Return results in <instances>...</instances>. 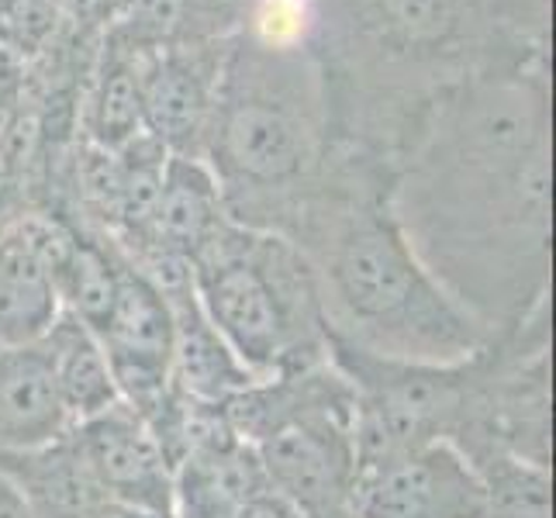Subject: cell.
<instances>
[{"label": "cell", "instance_id": "obj_1", "mask_svg": "<svg viewBox=\"0 0 556 518\" xmlns=\"http://www.w3.org/2000/svg\"><path fill=\"white\" fill-rule=\"evenodd\" d=\"M415 256L488 342L549 308V149L532 108L464 114L401 187L394 211Z\"/></svg>", "mask_w": 556, "mask_h": 518}, {"label": "cell", "instance_id": "obj_2", "mask_svg": "<svg viewBox=\"0 0 556 518\" xmlns=\"http://www.w3.org/2000/svg\"><path fill=\"white\" fill-rule=\"evenodd\" d=\"M294 245L315 274L329 339L405 363H464L488 345L383 201L353 198L308 215Z\"/></svg>", "mask_w": 556, "mask_h": 518}, {"label": "cell", "instance_id": "obj_3", "mask_svg": "<svg viewBox=\"0 0 556 518\" xmlns=\"http://www.w3.org/2000/svg\"><path fill=\"white\" fill-rule=\"evenodd\" d=\"M190 270L204 315L253 377L301 374L329 359L318 283L294 239L228 222Z\"/></svg>", "mask_w": 556, "mask_h": 518}, {"label": "cell", "instance_id": "obj_4", "mask_svg": "<svg viewBox=\"0 0 556 518\" xmlns=\"http://www.w3.org/2000/svg\"><path fill=\"white\" fill-rule=\"evenodd\" d=\"M225 415L256 450L270 491L301 518L353 515V388L332 359L249 383Z\"/></svg>", "mask_w": 556, "mask_h": 518}, {"label": "cell", "instance_id": "obj_5", "mask_svg": "<svg viewBox=\"0 0 556 518\" xmlns=\"http://www.w3.org/2000/svg\"><path fill=\"white\" fill-rule=\"evenodd\" d=\"M329 359L353 388L356 470L432 443L453 446L481 377V353L464 363H405L329 339Z\"/></svg>", "mask_w": 556, "mask_h": 518}, {"label": "cell", "instance_id": "obj_6", "mask_svg": "<svg viewBox=\"0 0 556 518\" xmlns=\"http://www.w3.org/2000/svg\"><path fill=\"white\" fill-rule=\"evenodd\" d=\"M356 518H481L484 481L450 443H432L356 470Z\"/></svg>", "mask_w": 556, "mask_h": 518}, {"label": "cell", "instance_id": "obj_7", "mask_svg": "<svg viewBox=\"0 0 556 518\" xmlns=\"http://www.w3.org/2000/svg\"><path fill=\"white\" fill-rule=\"evenodd\" d=\"M70 439L108 502L174 518V459L146 421L125 408L93 415L70 429Z\"/></svg>", "mask_w": 556, "mask_h": 518}, {"label": "cell", "instance_id": "obj_8", "mask_svg": "<svg viewBox=\"0 0 556 518\" xmlns=\"http://www.w3.org/2000/svg\"><path fill=\"white\" fill-rule=\"evenodd\" d=\"M228 225L218 177L194 156H169L163 166V187L152 215L146 253H169L194 263L201 249ZM128 256V260H139Z\"/></svg>", "mask_w": 556, "mask_h": 518}, {"label": "cell", "instance_id": "obj_9", "mask_svg": "<svg viewBox=\"0 0 556 518\" xmlns=\"http://www.w3.org/2000/svg\"><path fill=\"white\" fill-rule=\"evenodd\" d=\"M73 421L38 345H0V456L42 450Z\"/></svg>", "mask_w": 556, "mask_h": 518}, {"label": "cell", "instance_id": "obj_10", "mask_svg": "<svg viewBox=\"0 0 556 518\" xmlns=\"http://www.w3.org/2000/svg\"><path fill=\"white\" fill-rule=\"evenodd\" d=\"M35 345L46 356L55 394H60L73 426L118 405V388H114L104 345L80 318L63 312Z\"/></svg>", "mask_w": 556, "mask_h": 518}, {"label": "cell", "instance_id": "obj_11", "mask_svg": "<svg viewBox=\"0 0 556 518\" xmlns=\"http://www.w3.org/2000/svg\"><path fill=\"white\" fill-rule=\"evenodd\" d=\"M63 315L52 270L8 228L0 236V345H35Z\"/></svg>", "mask_w": 556, "mask_h": 518}, {"label": "cell", "instance_id": "obj_12", "mask_svg": "<svg viewBox=\"0 0 556 518\" xmlns=\"http://www.w3.org/2000/svg\"><path fill=\"white\" fill-rule=\"evenodd\" d=\"M139 104L149 136L166 152L174 149V156H187L204 122V90L198 76L180 66H160L139 87Z\"/></svg>", "mask_w": 556, "mask_h": 518}, {"label": "cell", "instance_id": "obj_13", "mask_svg": "<svg viewBox=\"0 0 556 518\" xmlns=\"http://www.w3.org/2000/svg\"><path fill=\"white\" fill-rule=\"evenodd\" d=\"M473 470L484 481L481 518H553V470L515 456H491Z\"/></svg>", "mask_w": 556, "mask_h": 518}, {"label": "cell", "instance_id": "obj_14", "mask_svg": "<svg viewBox=\"0 0 556 518\" xmlns=\"http://www.w3.org/2000/svg\"><path fill=\"white\" fill-rule=\"evenodd\" d=\"M136 136H142L139 84L128 73H114L104 80L98 111H93V139L104 152H118Z\"/></svg>", "mask_w": 556, "mask_h": 518}, {"label": "cell", "instance_id": "obj_15", "mask_svg": "<svg viewBox=\"0 0 556 518\" xmlns=\"http://www.w3.org/2000/svg\"><path fill=\"white\" fill-rule=\"evenodd\" d=\"M256 31L270 46H294L308 31V0H260Z\"/></svg>", "mask_w": 556, "mask_h": 518}, {"label": "cell", "instance_id": "obj_16", "mask_svg": "<svg viewBox=\"0 0 556 518\" xmlns=\"http://www.w3.org/2000/svg\"><path fill=\"white\" fill-rule=\"evenodd\" d=\"M391 22L412 38H432L450 22V0H380Z\"/></svg>", "mask_w": 556, "mask_h": 518}, {"label": "cell", "instance_id": "obj_17", "mask_svg": "<svg viewBox=\"0 0 556 518\" xmlns=\"http://www.w3.org/2000/svg\"><path fill=\"white\" fill-rule=\"evenodd\" d=\"M228 518H301V515L287 505L280 494H274L270 488H266L253 497H245L242 505H236Z\"/></svg>", "mask_w": 556, "mask_h": 518}, {"label": "cell", "instance_id": "obj_18", "mask_svg": "<svg viewBox=\"0 0 556 518\" xmlns=\"http://www.w3.org/2000/svg\"><path fill=\"white\" fill-rule=\"evenodd\" d=\"M0 518H28L22 494H17V488L8 481L4 473H0Z\"/></svg>", "mask_w": 556, "mask_h": 518}, {"label": "cell", "instance_id": "obj_19", "mask_svg": "<svg viewBox=\"0 0 556 518\" xmlns=\"http://www.w3.org/2000/svg\"><path fill=\"white\" fill-rule=\"evenodd\" d=\"M84 518H156L149 511H139V508H128V505H118V502H101L93 511H87Z\"/></svg>", "mask_w": 556, "mask_h": 518}, {"label": "cell", "instance_id": "obj_20", "mask_svg": "<svg viewBox=\"0 0 556 518\" xmlns=\"http://www.w3.org/2000/svg\"><path fill=\"white\" fill-rule=\"evenodd\" d=\"M0 131H4V111H0Z\"/></svg>", "mask_w": 556, "mask_h": 518}]
</instances>
